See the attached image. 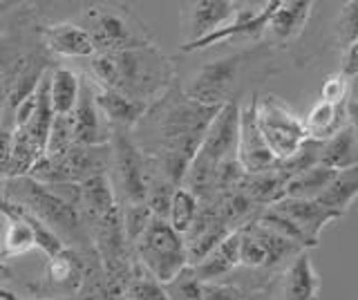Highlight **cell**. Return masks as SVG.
<instances>
[{"label": "cell", "instance_id": "d6986e66", "mask_svg": "<svg viewBox=\"0 0 358 300\" xmlns=\"http://www.w3.org/2000/svg\"><path fill=\"white\" fill-rule=\"evenodd\" d=\"M94 103L110 130H128V132H132L139 126V121L150 108L115 90H103V87L94 90Z\"/></svg>", "mask_w": 358, "mask_h": 300}, {"label": "cell", "instance_id": "b9f144b4", "mask_svg": "<svg viewBox=\"0 0 358 300\" xmlns=\"http://www.w3.org/2000/svg\"><path fill=\"white\" fill-rule=\"evenodd\" d=\"M14 278V271H11V266L7 264V260H0V292L5 289V285Z\"/></svg>", "mask_w": 358, "mask_h": 300}, {"label": "cell", "instance_id": "1f68e13d", "mask_svg": "<svg viewBox=\"0 0 358 300\" xmlns=\"http://www.w3.org/2000/svg\"><path fill=\"white\" fill-rule=\"evenodd\" d=\"M155 217H152L150 208L145 202L121 206V224H123V233H126V240H128L130 247L139 240V236L148 229V224Z\"/></svg>", "mask_w": 358, "mask_h": 300}, {"label": "cell", "instance_id": "83f0119b", "mask_svg": "<svg viewBox=\"0 0 358 300\" xmlns=\"http://www.w3.org/2000/svg\"><path fill=\"white\" fill-rule=\"evenodd\" d=\"M338 171H331L327 166H313V169L300 173L296 177H291L285 186V197L294 199H318L327 186L334 182V177Z\"/></svg>", "mask_w": 358, "mask_h": 300}, {"label": "cell", "instance_id": "74e56055", "mask_svg": "<svg viewBox=\"0 0 358 300\" xmlns=\"http://www.w3.org/2000/svg\"><path fill=\"white\" fill-rule=\"evenodd\" d=\"M9 155H11V130L0 126V182L7 180Z\"/></svg>", "mask_w": 358, "mask_h": 300}, {"label": "cell", "instance_id": "2e32d148", "mask_svg": "<svg viewBox=\"0 0 358 300\" xmlns=\"http://www.w3.org/2000/svg\"><path fill=\"white\" fill-rule=\"evenodd\" d=\"M74 121V143L76 146H103L110 141V128L94 103V87L90 83H81L78 101L72 113Z\"/></svg>", "mask_w": 358, "mask_h": 300}, {"label": "cell", "instance_id": "8d00e7d4", "mask_svg": "<svg viewBox=\"0 0 358 300\" xmlns=\"http://www.w3.org/2000/svg\"><path fill=\"white\" fill-rule=\"evenodd\" d=\"M204 300H246V292L233 283H204Z\"/></svg>", "mask_w": 358, "mask_h": 300}, {"label": "cell", "instance_id": "4316f807", "mask_svg": "<svg viewBox=\"0 0 358 300\" xmlns=\"http://www.w3.org/2000/svg\"><path fill=\"white\" fill-rule=\"evenodd\" d=\"M43 155H45V150L29 137L27 130H11V155H9L7 180L29 175Z\"/></svg>", "mask_w": 358, "mask_h": 300}, {"label": "cell", "instance_id": "ba28073f", "mask_svg": "<svg viewBox=\"0 0 358 300\" xmlns=\"http://www.w3.org/2000/svg\"><path fill=\"white\" fill-rule=\"evenodd\" d=\"M255 54V50L235 52L231 57H224L217 61H210L193 74V79L186 87H182L184 94L201 106L222 108L231 101L240 99V79L246 61Z\"/></svg>", "mask_w": 358, "mask_h": 300}, {"label": "cell", "instance_id": "7402d4cb", "mask_svg": "<svg viewBox=\"0 0 358 300\" xmlns=\"http://www.w3.org/2000/svg\"><path fill=\"white\" fill-rule=\"evenodd\" d=\"M235 266H240V229L229 233L204 260L193 264V271L201 283H217L229 276Z\"/></svg>", "mask_w": 358, "mask_h": 300}, {"label": "cell", "instance_id": "f35d334b", "mask_svg": "<svg viewBox=\"0 0 358 300\" xmlns=\"http://www.w3.org/2000/svg\"><path fill=\"white\" fill-rule=\"evenodd\" d=\"M341 63H343L341 65V72L345 76H350V79L358 76V38L347 50H343V61Z\"/></svg>", "mask_w": 358, "mask_h": 300}, {"label": "cell", "instance_id": "ee69618b", "mask_svg": "<svg viewBox=\"0 0 358 300\" xmlns=\"http://www.w3.org/2000/svg\"><path fill=\"white\" fill-rule=\"evenodd\" d=\"M117 300H126V298H117Z\"/></svg>", "mask_w": 358, "mask_h": 300}, {"label": "cell", "instance_id": "8992f818", "mask_svg": "<svg viewBox=\"0 0 358 300\" xmlns=\"http://www.w3.org/2000/svg\"><path fill=\"white\" fill-rule=\"evenodd\" d=\"M110 173V141L103 146H74L56 155H43L29 177L50 186H78Z\"/></svg>", "mask_w": 358, "mask_h": 300}, {"label": "cell", "instance_id": "9a60e30c", "mask_svg": "<svg viewBox=\"0 0 358 300\" xmlns=\"http://www.w3.org/2000/svg\"><path fill=\"white\" fill-rule=\"evenodd\" d=\"M41 48L61 59H92L94 45L90 41L87 31L72 20L63 23H50L38 27Z\"/></svg>", "mask_w": 358, "mask_h": 300}, {"label": "cell", "instance_id": "277c9868", "mask_svg": "<svg viewBox=\"0 0 358 300\" xmlns=\"http://www.w3.org/2000/svg\"><path fill=\"white\" fill-rule=\"evenodd\" d=\"M78 25L87 31L94 54H117L155 43L143 20L128 5H90L78 16Z\"/></svg>", "mask_w": 358, "mask_h": 300}, {"label": "cell", "instance_id": "4dcf8cb0", "mask_svg": "<svg viewBox=\"0 0 358 300\" xmlns=\"http://www.w3.org/2000/svg\"><path fill=\"white\" fill-rule=\"evenodd\" d=\"M166 300H204V283L195 276L193 266H186L171 283L164 285Z\"/></svg>", "mask_w": 358, "mask_h": 300}, {"label": "cell", "instance_id": "484cf974", "mask_svg": "<svg viewBox=\"0 0 358 300\" xmlns=\"http://www.w3.org/2000/svg\"><path fill=\"white\" fill-rule=\"evenodd\" d=\"M356 197H358V164L336 173L334 182L327 186V191L318 197V202L345 217V213L350 210Z\"/></svg>", "mask_w": 358, "mask_h": 300}, {"label": "cell", "instance_id": "e0dca14e", "mask_svg": "<svg viewBox=\"0 0 358 300\" xmlns=\"http://www.w3.org/2000/svg\"><path fill=\"white\" fill-rule=\"evenodd\" d=\"M0 215L5 217V231H3V247H0V260H11L27 255L36 249V238L34 229L27 222V213L18 204L7 202L0 197Z\"/></svg>", "mask_w": 358, "mask_h": 300}, {"label": "cell", "instance_id": "8fae6325", "mask_svg": "<svg viewBox=\"0 0 358 300\" xmlns=\"http://www.w3.org/2000/svg\"><path fill=\"white\" fill-rule=\"evenodd\" d=\"M255 106H257V94L251 97V101L244 108H240V130H238V164L246 175H257L271 171L278 164L275 155L266 146V141L257 126L255 117Z\"/></svg>", "mask_w": 358, "mask_h": 300}, {"label": "cell", "instance_id": "d590c367", "mask_svg": "<svg viewBox=\"0 0 358 300\" xmlns=\"http://www.w3.org/2000/svg\"><path fill=\"white\" fill-rule=\"evenodd\" d=\"M27 52H22L18 45H14L7 36H0V85L11 79V74L16 72L20 59Z\"/></svg>", "mask_w": 358, "mask_h": 300}, {"label": "cell", "instance_id": "4fadbf2b", "mask_svg": "<svg viewBox=\"0 0 358 300\" xmlns=\"http://www.w3.org/2000/svg\"><path fill=\"white\" fill-rule=\"evenodd\" d=\"M235 12H238V3H229V0H197V3L186 5L182 12V45L213 34L222 25H227Z\"/></svg>", "mask_w": 358, "mask_h": 300}, {"label": "cell", "instance_id": "603a6c76", "mask_svg": "<svg viewBox=\"0 0 358 300\" xmlns=\"http://www.w3.org/2000/svg\"><path fill=\"white\" fill-rule=\"evenodd\" d=\"M78 92H81V76L65 65H54L50 72V99L54 115L70 117L76 108Z\"/></svg>", "mask_w": 358, "mask_h": 300}, {"label": "cell", "instance_id": "7c38bea8", "mask_svg": "<svg viewBox=\"0 0 358 300\" xmlns=\"http://www.w3.org/2000/svg\"><path fill=\"white\" fill-rule=\"evenodd\" d=\"M275 3L278 0H273V3H264L260 9H246V7L240 9V5H238V12H235V16L229 20L227 25H222L220 29H215L213 34L204 36L201 41L182 45L179 50L182 52H199V50H208L213 45H217V43L238 38V36L260 38L266 34V25H268V18H271L273 9H275Z\"/></svg>", "mask_w": 358, "mask_h": 300}, {"label": "cell", "instance_id": "30bf717a", "mask_svg": "<svg viewBox=\"0 0 358 300\" xmlns=\"http://www.w3.org/2000/svg\"><path fill=\"white\" fill-rule=\"evenodd\" d=\"M85 251L65 247L54 258H48L45 273L29 285L38 298H74L83 285Z\"/></svg>", "mask_w": 358, "mask_h": 300}, {"label": "cell", "instance_id": "44dd1931", "mask_svg": "<svg viewBox=\"0 0 358 300\" xmlns=\"http://www.w3.org/2000/svg\"><path fill=\"white\" fill-rule=\"evenodd\" d=\"M282 300H320V276L309 251H300L285 271Z\"/></svg>", "mask_w": 358, "mask_h": 300}, {"label": "cell", "instance_id": "9c48e42d", "mask_svg": "<svg viewBox=\"0 0 358 300\" xmlns=\"http://www.w3.org/2000/svg\"><path fill=\"white\" fill-rule=\"evenodd\" d=\"M257 126L278 162H285L307 141L302 119L275 94L257 97Z\"/></svg>", "mask_w": 358, "mask_h": 300}, {"label": "cell", "instance_id": "5bb4252c", "mask_svg": "<svg viewBox=\"0 0 358 300\" xmlns=\"http://www.w3.org/2000/svg\"><path fill=\"white\" fill-rule=\"evenodd\" d=\"M268 208H273L275 213L287 217L289 222H294V224L305 233L313 244H320V233L327 229V224H331V222H336V220H343L341 213H336V210L322 206L318 199L282 197L280 202H275Z\"/></svg>", "mask_w": 358, "mask_h": 300}, {"label": "cell", "instance_id": "ac0fdd59", "mask_svg": "<svg viewBox=\"0 0 358 300\" xmlns=\"http://www.w3.org/2000/svg\"><path fill=\"white\" fill-rule=\"evenodd\" d=\"M76 188H78L76 210H78V215H81L85 231L90 227H94L99 220H103L110 210H115L119 206L115 188H112L108 175L92 177V180L78 184Z\"/></svg>", "mask_w": 358, "mask_h": 300}, {"label": "cell", "instance_id": "60d3db41", "mask_svg": "<svg viewBox=\"0 0 358 300\" xmlns=\"http://www.w3.org/2000/svg\"><path fill=\"white\" fill-rule=\"evenodd\" d=\"M0 300H76V298H27L16 292H9V289H3L0 292Z\"/></svg>", "mask_w": 358, "mask_h": 300}, {"label": "cell", "instance_id": "d6a6232c", "mask_svg": "<svg viewBox=\"0 0 358 300\" xmlns=\"http://www.w3.org/2000/svg\"><path fill=\"white\" fill-rule=\"evenodd\" d=\"M358 38V0L345 3L336 20V43L341 50H347Z\"/></svg>", "mask_w": 358, "mask_h": 300}, {"label": "cell", "instance_id": "e575fe53", "mask_svg": "<svg viewBox=\"0 0 358 300\" xmlns=\"http://www.w3.org/2000/svg\"><path fill=\"white\" fill-rule=\"evenodd\" d=\"M350 92H352V79L338 70V72H334L324 79L320 101L331 103V106H345L347 101H350Z\"/></svg>", "mask_w": 358, "mask_h": 300}, {"label": "cell", "instance_id": "5b68a950", "mask_svg": "<svg viewBox=\"0 0 358 300\" xmlns=\"http://www.w3.org/2000/svg\"><path fill=\"white\" fill-rule=\"evenodd\" d=\"M159 175L152 159L134 141L128 130L110 132V184L115 188L119 206L145 202L148 188Z\"/></svg>", "mask_w": 358, "mask_h": 300}, {"label": "cell", "instance_id": "7bdbcfd3", "mask_svg": "<svg viewBox=\"0 0 358 300\" xmlns=\"http://www.w3.org/2000/svg\"><path fill=\"white\" fill-rule=\"evenodd\" d=\"M7 94H9V81L0 85V124H3V115L7 108Z\"/></svg>", "mask_w": 358, "mask_h": 300}, {"label": "cell", "instance_id": "52a82bcc", "mask_svg": "<svg viewBox=\"0 0 358 300\" xmlns=\"http://www.w3.org/2000/svg\"><path fill=\"white\" fill-rule=\"evenodd\" d=\"M132 249L137 262L162 285L171 283L188 266L184 236H179L166 220L155 217L139 240L132 244Z\"/></svg>", "mask_w": 358, "mask_h": 300}, {"label": "cell", "instance_id": "ab89813d", "mask_svg": "<svg viewBox=\"0 0 358 300\" xmlns=\"http://www.w3.org/2000/svg\"><path fill=\"white\" fill-rule=\"evenodd\" d=\"M345 115H347V126L354 130V135L358 139V99H350V101H347Z\"/></svg>", "mask_w": 358, "mask_h": 300}, {"label": "cell", "instance_id": "7a4b0ae2", "mask_svg": "<svg viewBox=\"0 0 358 300\" xmlns=\"http://www.w3.org/2000/svg\"><path fill=\"white\" fill-rule=\"evenodd\" d=\"M94 81L103 90H115L134 101L152 106L177 83L175 61L155 43L90 59Z\"/></svg>", "mask_w": 358, "mask_h": 300}, {"label": "cell", "instance_id": "f546056e", "mask_svg": "<svg viewBox=\"0 0 358 300\" xmlns=\"http://www.w3.org/2000/svg\"><path fill=\"white\" fill-rule=\"evenodd\" d=\"M121 298H126V300H166V292H164L162 283H157L141 264H137V269H134L130 283L126 285V289H123Z\"/></svg>", "mask_w": 358, "mask_h": 300}, {"label": "cell", "instance_id": "3957f363", "mask_svg": "<svg viewBox=\"0 0 358 300\" xmlns=\"http://www.w3.org/2000/svg\"><path fill=\"white\" fill-rule=\"evenodd\" d=\"M0 197H5L11 204H18L41 220L65 247L76 251L94 249L76 210V186H50L25 175L0 182Z\"/></svg>", "mask_w": 358, "mask_h": 300}, {"label": "cell", "instance_id": "f1b7e54d", "mask_svg": "<svg viewBox=\"0 0 358 300\" xmlns=\"http://www.w3.org/2000/svg\"><path fill=\"white\" fill-rule=\"evenodd\" d=\"M199 213V199L186 191L184 186L175 188L173 199H171V208H168V224H171L179 236H186L188 229L193 227V222Z\"/></svg>", "mask_w": 358, "mask_h": 300}, {"label": "cell", "instance_id": "836d02e7", "mask_svg": "<svg viewBox=\"0 0 358 300\" xmlns=\"http://www.w3.org/2000/svg\"><path fill=\"white\" fill-rule=\"evenodd\" d=\"M74 146V121L70 117H59L56 115L50 128V137L45 143V155H56Z\"/></svg>", "mask_w": 358, "mask_h": 300}, {"label": "cell", "instance_id": "d4e9b609", "mask_svg": "<svg viewBox=\"0 0 358 300\" xmlns=\"http://www.w3.org/2000/svg\"><path fill=\"white\" fill-rule=\"evenodd\" d=\"M358 164V139L350 126L338 130L331 139L322 143L320 166H327L331 171H345Z\"/></svg>", "mask_w": 358, "mask_h": 300}, {"label": "cell", "instance_id": "cb8c5ba5", "mask_svg": "<svg viewBox=\"0 0 358 300\" xmlns=\"http://www.w3.org/2000/svg\"><path fill=\"white\" fill-rule=\"evenodd\" d=\"M345 106H331V103H324V101H318L316 106H313L309 110V115L302 119L307 139L324 143L327 139H331L338 130H343L347 126Z\"/></svg>", "mask_w": 358, "mask_h": 300}, {"label": "cell", "instance_id": "6da1fadb", "mask_svg": "<svg viewBox=\"0 0 358 300\" xmlns=\"http://www.w3.org/2000/svg\"><path fill=\"white\" fill-rule=\"evenodd\" d=\"M217 113L220 108L193 101L184 94L182 85L175 83L148 108L139 126L132 130V137L152 159L162 180L182 186L188 166Z\"/></svg>", "mask_w": 358, "mask_h": 300}, {"label": "cell", "instance_id": "ffe728a7", "mask_svg": "<svg viewBox=\"0 0 358 300\" xmlns=\"http://www.w3.org/2000/svg\"><path fill=\"white\" fill-rule=\"evenodd\" d=\"M311 0H285V3L278 0L271 18H268L266 34L275 43H289L298 38L311 16Z\"/></svg>", "mask_w": 358, "mask_h": 300}]
</instances>
